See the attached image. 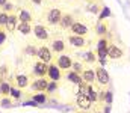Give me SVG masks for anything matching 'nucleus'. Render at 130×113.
<instances>
[{"instance_id": "4468645a", "label": "nucleus", "mask_w": 130, "mask_h": 113, "mask_svg": "<svg viewBox=\"0 0 130 113\" xmlns=\"http://www.w3.org/2000/svg\"><path fill=\"white\" fill-rule=\"evenodd\" d=\"M29 84H30V80H29V77L26 74H17L15 75V86H17L20 91L29 87Z\"/></svg>"}, {"instance_id": "c03bdc74", "label": "nucleus", "mask_w": 130, "mask_h": 113, "mask_svg": "<svg viewBox=\"0 0 130 113\" xmlns=\"http://www.w3.org/2000/svg\"><path fill=\"white\" fill-rule=\"evenodd\" d=\"M67 2H73V0H67Z\"/></svg>"}, {"instance_id": "2eb2a0df", "label": "nucleus", "mask_w": 130, "mask_h": 113, "mask_svg": "<svg viewBox=\"0 0 130 113\" xmlns=\"http://www.w3.org/2000/svg\"><path fill=\"white\" fill-rule=\"evenodd\" d=\"M32 30H33L32 23H27V21H18V24H17V32H20L21 35L27 36V35L32 33Z\"/></svg>"}, {"instance_id": "7ed1b4c3", "label": "nucleus", "mask_w": 130, "mask_h": 113, "mask_svg": "<svg viewBox=\"0 0 130 113\" xmlns=\"http://www.w3.org/2000/svg\"><path fill=\"white\" fill-rule=\"evenodd\" d=\"M36 57H38V60H42L45 63H50V62H53V51H52L50 47L41 45L36 50Z\"/></svg>"}, {"instance_id": "37998d69", "label": "nucleus", "mask_w": 130, "mask_h": 113, "mask_svg": "<svg viewBox=\"0 0 130 113\" xmlns=\"http://www.w3.org/2000/svg\"><path fill=\"white\" fill-rule=\"evenodd\" d=\"M88 2H94V0H88Z\"/></svg>"}, {"instance_id": "cd10ccee", "label": "nucleus", "mask_w": 130, "mask_h": 113, "mask_svg": "<svg viewBox=\"0 0 130 113\" xmlns=\"http://www.w3.org/2000/svg\"><path fill=\"white\" fill-rule=\"evenodd\" d=\"M101 9H103V8H101L98 3H95V0H94V2H91V3H89V6H88V11H89V12H92V14H98V12H101Z\"/></svg>"}, {"instance_id": "ddd939ff", "label": "nucleus", "mask_w": 130, "mask_h": 113, "mask_svg": "<svg viewBox=\"0 0 130 113\" xmlns=\"http://www.w3.org/2000/svg\"><path fill=\"white\" fill-rule=\"evenodd\" d=\"M17 24H18V17H17V14L11 12L9 17H8V21H6V24H5L3 29H5L8 33H14V32L17 30Z\"/></svg>"}, {"instance_id": "c756f323", "label": "nucleus", "mask_w": 130, "mask_h": 113, "mask_svg": "<svg viewBox=\"0 0 130 113\" xmlns=\"http://www.w3.org/2000/svg\"><path fill=\"white\" fill-rule=\"evenodd\" d=\"M56 89H58V81L50 80V81H48V86H47V89H45V92H47V94H53Z\"/></svg>"}, {"instance_id": "9b49d317", "label": "nucleus", "mask_w": 130, "mask_h": 113, "mask_svg": "<svg viewBox=\"0 0 130 113\" xmlns=\"http://www.w3.org/2000/svg\"><path fill=\"white\" fill-rule=\"evenodd\" d=\"M124 56V51L121 47H118L117 44H109L107 47V57L112 59V60H118Z\"/></svg>"}, {"instance_id": "a18cd8bd", "label": "nucleus", "mask_w": 130, "mask_h": 113, "mask_svg": "<svg viewBox=\"0 0 130 113\" xmlns=\"http://www.w3.org/2000/svg\"><path fill=\"white\" fill-rule=\"evenodd\" d=\"M0 29H2V26H0Z\"/></svg>"}, {"instance_id": "f704fd0d", "label": "nucleus", "mask_w": 130, "mask_h": 113, "mask_svg": "<svg viewBox=\"0 0 130 113\" xmlns=\"http://www.w3.org/2000/svg\"><path fill=\"white\" fill-rule=\"evenodd\" d=\"M9 95H11L12 98L18 100V98L21 97V92H20V89H18V87H11V92H9Z\"/></svg>"}, {"instance_id": "1a4fd4ad", "label": "nucleus", "mask_w": 130, "mask_h": 113, "mask_svg": "<svg viewBox=\"0 0 130 113\" xmlns=\"http://www.w3.org/2000/svg\"><path fill=\"white\" fill-rule=\"evenodd\" d=\"M95 81H98L100 86H106V84H109V81H110L109 73H107L103 66L95 68Z\"/></svg>"}, {"instance_id": "7c9ffc66", "label": "nucleus", "mask_w": 130, "mask_h": 113, "mask_svg": "<svg viewBox=\"0 0 130 113\" xmlns=\"http://www.w3.org/2000/svg\"><path fill=\"white\" fill-rule=\"evenodd\" d=\"M71 70H73L74 73H77V74H80V73L83 71V63H80V62H74V60H73V65H71Z\"/></svg>"}, {"instance_id": "dca6fc26", "label": "nucleus", "mask_w": 130, "mask_h": 113, "mask_svg": "<svg viewBox=\"0 0 130 113\" xmlns=\"http://www.w3.org/2000/svg\"><path fill=\"white\" fill-rule=\"evenodd\" d=\"M74 21H76V18H74L73 14H62V18H61V21H59L58 26L61 29H70Z\"/></svg>"}, {"instance_id": "79ce46f5", "label": "nucleus", "mask_w": 130, "mask_h": 113, "mask_svg": "<svg viewBox=\"0 0 130 113\" xmlns=\"http://www.w3.org/2000/svg\"><path fill=\"white\" fill-rule=\"evenodd\" d=\"M50 2H59V0H50Z\"/></svg>"}, {"instance_id": "a19ab883", "label": "nucleus", "mask_w": 130, "mask_h": 113, "mask_svg": "<svg viewBox=\"0 0 130 113\" xmlns=\"http://www.w3.org/2000/svg\"><path fill=\"white\" fill-rule=\"evenodd\" d=\"M77 113H89L88 110H82V112H77Z\"/></svg>"}, {"instance_id": "423d86ee", "label": "nucleus", "mask_w": 130, "mask_h": 113, "mask_svg": "<svg viewBox=\"0 0 130 113\" xmlns=\"http://www.w3.org/2000/svg\"><path fill=\"white\" fill-rule=\"evenodd\" d=\"M48 81L50 80L47 77H36L32 83L29 84V87L32 91H35V92H45V89L48 86Z\"/></svg>"}, {"instance_id": "aec40b11", "label": "nucleus", "mask_w": 130, "mask_h": 113, "mask_svg": "<svg viewBox=\"0 0 130 113\" xmlns=\"http://www.w3.org/2000/svg\"><path fill=\"white\" fill-rule=\"evenodd\" d=\"M107 32H109L107 21H104V20H100V21L97 23V26H95V33H97V35H100V36H104Z\"/></svg>"}, {"instance_id": "a878e982", "label": "nucleus", "mask_w": 130, "mask_h": 113, "mask_svg": "<svg viewBox=\"0 0 130 113\" xmlns=\"http://www.w3.org/2000/svg\"><path fill=\"white\" fill-rule=\"evenodd\" d=\"M83 60L86 62V63H94V62H97V56H95V53H92V51H88V53H85V56H83Z\"/></svg>"}, {"instance_id": "20e7f679", "label": "nucleus", "mask_w": 130, "mask_h": 113, "mask_svg": "<svg viewBox=\"0 0 130 113\" xmlns=\"http://www.w3.org/2000/svg\"><path fill=\"white\" fill-rule=\"evenodd\" d=\"M32 33L35 35V38H36L38 41H44V42H45V41L50 39V32H48L47 26H44V24H35Z\"/></svg>"}, {"instance_id": "72a5a7b5", "label": "nucleus", "mask_w": 130, "mask_h": 113, "mask_svg": "<svg viewBox=\"0 0 130 113\" xmlns=\"http://www.w3.org/2000/svg\"><path fill=\"white\" fill-rule=\"evenodd\" d=\"M6 41H8V33H6V30L2 27V29H0V47H2L3 44H6Z\"/></svg>"}, {"instance_id": "c9c22d12", "label": "nucleus", "mask_w": 130, "mask_h": 113, "mask_svg": "<svg viewBox=\"0 0 130 113\" xmlns=\"http://www.w3.org/2000/svg\"><path fill=\"white\" fill-rule=\"evenodd\" d=\"M77 86H79V91H77V92H80V94H86V91H88V86H89V84H88V83H85V81H80Z\"/></svg>"}, {"instance_id": "bb28decb", "label": "nucleus", "mask_w": 130, "mask_h": 113, "mask_svg": "<svg viewBox=\"0 0 130 113\" xmlns=\"http://www.w3.org/2000/svg\"><path fill=\"white\" fill-rule=\"evenodd\" d=\"M8 77H9V66L8 65H2L0 66V81L8 80Z\"/></svg>"}, {"instance_id": "f03ea898", "label": "nucleus", "mask_w": 130, "mask_h": 113, "mask_svg": "<svg viewBox=\"0 0 130 113\" xmlns=\"http://www.w3.org/2000/svg\"><path fill=\"white\" fill-rule=\"evenodd\" d=\"M67 41L71 47L74 48H86L89 44H88V39L85 36H80V35H74V33H70L67 36Z\"/></svg>"}, {"instance_id": "39448f33", "label": "nucleus", "mask_w": 130, "mask_h": 113, "mask_svg": "<svg viewBox=\"0 0 130 113\" xmlns=\"http://www.w3.org/2000/svg\"><path fill=\"white\" fill-rule=\"evenodd\" d=\"M76 106L80 109V110H89L92 107V101L89 100V97L86 94H80L77 92L76 95Z\"/></svg>"}, {"instance_id": "4be33fe9", "label": "nucleus", "mask_w": 130, "mask_h": 113, "mask_svg": "<svg viewBox=\"0 0 130 113\" xmlns=\"http://www.w3.org/2000/svg\"><path fill=\"white\" fill-rule=\"evenodd\" d=\"M11 83L8 80H3L0 81V97H9V92H11Z\"/></svg>"}, {"instance_id": "9d476101", "label": "nucleus", "mask_w": 130, "mask_h": 113, "mask_svg": "<svg viewBox=\"0 0 130 113\" xmlns=\"http://www.w3.org/2000/svg\"><path fill=\"white\" fill-rule=\"evenodd\" d=\"M47 70H48V63H45L42 60H36L33 63L32 73L35 77H47Z\"/></svg>"}, {"instance_id": "c85d7f7f", "label": "nucleus", "mask_w": 130, "mask_h": 113, "mask_svg": "<svg viewBox=\"0 0 130 113\" xmlns=\"http://www.w3.org/2000/svg\"><path fill=\"white\" fill-rule=\"evenodd\" d=\"M11 106H12V101H11L9 97H0V107L8 109V107H11Z\"/></svg>"}, {"instance_id": "58836bf2", "label": "nucleus", "mask_w": 130, "mask_h": 113, "mask_svg": "<svg viewBox=\"0 0 130 113\" xmlns=\"http://www.w3.org/2000/svg\"><path fill=\"white\" fill-rule=\"evenodd\" d=\"M30 2H32L33 5H36V6H39V5H42V2H44V0H30Z\"/></svg>"}, {"instance_id": "f257e3e1", "label": "nucleus", "mask_w": 130, "mask_h": 113, "mask_svg": "<svg viewBox=\"0 0 130 113\" xmlns=\"http://www.w3.org/2000/svg\"><path fill=\"white\" fill-rule=\"evenodd\" d=\"M61 18H62L61 8H52V9H48V12L45 15V23L48 26H58L59 21H61Z\"/></svg>"}, {"instance_id": "f8f14e48", "label": "nucleus", "mask_w": 130, "mask_h": 113, "mask_svg": "<svg viewBox=\"0 0 130 113\" xmlns=\"http://www.w3.org/2000/svg\"><path fill=\"white\" fill-rule=\"evenodd\" d=\"M47 77H48L50 80L58 81V80H61V77H62V70H61L56 63L50 62V63H48V70H47Z\"/></svg>"}, {"instance_id": "473e14b6", "label": "nucleus", "mask_w": 130, "mask_h": 113, "mask_svg": "<svg viewBox=\"0 0 130 113\" xmlns=\"http://www.w3.org/2000/svg\"><path fill=\"white\" fill-rule=\"evenodd\" d=\"M8 17H9L8 12L0 11V26H2V27H5V24H6V21H8Z\"/></svg>"}, {"instance_id": "a211bd4d", "label": "nucleus", "mask_w": 130, "mask_h": 113, "mask_svg": "<svg viewBox=\"0 0 130 113\" xmlns=\"http://www.w3.org/2000/svg\"><path fill=\"white\" fill-rule=\"evenodd\" d=\"M17 17H18V21H27V23H32L33 21V14L29 9H26V8H21L18 11Z\"/></svg>"}, {"instance_id": "5701e85b", "label": "nucleus", "mask_w": 130, "mask_h": 113, "mask_svg": "<svg viewBox=\"0 0 130 113\" xmlns=\"http://www.w3.org/2000/svg\"><path fill=\"white\" fill-rule=\"evenodd\" d=\"M86 95L89 97V100H91L92 103H95V101L98 100V91H95V89H94V86H92V84H89V86H88Z\"/></svg>"}, {"instance_id": "412c9836", "label": "nucleus", "mask_w": 130, "mask_h": 113, "mask_svg": "<svg viewBox=\"0 0 130 113\" xmlns=\"http://www.w3.org/2000/svg\"><path fill=\"white\" fill-rule=\"evenodd\" d=\"M67 80H70V81L74 83V84H79L80 81H83V80H82V75L77 74V73H74L73 70H68V71H67Z\"/></svg>"}, {"instance_id": "393cba45", "label": "nucleus", "mask_w": 130, "mask_h": 113, "mask_svg": "<svg viewBox=\"0 0 130 113\" xmlns=\"http://www.w3.org/2000/svg\"><path fill=\"white\" fill-rule=\"evenodd\" d=\"M109 39L106 36H100V39H98L97 42V50H107V47H109Z\"/></svg>"}, {"instance_id": "2f4dec72", "label": "nucleus", "mask_w": 130, "mask_h": 113, "mask_svg": "<svg viewBox=\"0 0 130 113\" xmlns=\"http://www.w3.org/2000/svg\"><path fill=\"white\" fill-rule=\"evenodd\" d=\"M14 3H11V2H6L3 6H2V11H5V12H8V14H11V12H14Z\"/></svg>"}, {"instance_id": "0eeeda50", "label": "nucleus", "mask_w": 130, "mask_h": 113, "mask_svg": "<svg viewBox=\"0 0 130 113\" xmlns=\"http://www.w3.org/2000/svg\"><path fill=\"white\" fill-rule=\"evenodd\" d=\"M70 33H74V35H80V36H86L89 33V27L82 23V21H74L70 27Z\"/></svg>"}, {"instance_id": "49530a36", "label": "nucleus", "mask_w": 130, "mask_h": 113, "mask_svg": "<svg viewBox=\"0 0 130 113\" xmlns=\"http://www.w3.org/2000/svg\"><path fill=\"white\" fill-rule=\"evenodd\" d=\"M97 113H100V112H97Z\"/></svg>"}, {"instance_id": "f3484780", "label": "nucleus", "mask_w": 130, "mask_h": 113, "mask_svg": "<svg viewBox=\"0 0 130 113\" xmlns=\"http://www.w3.org/2000/svg\"><path fill=\"white\" fill-rule=\"evenodd\" d=\"M82 80L85 81V83H88V84H94L95 83V71L92 70V68H88V70H83L82 73Z\"/></svg>"}, {"instance_id": "6ab92c4d", "label": "nucleus", "mask_w": 130, "mask_h": 113, "mask_svg": "<svg viewBox=\"0 0 130 113\" xmlns=\"http://www.w3.org/2000/svg\"><path fill=\"white\" fill-rule=\"evenodd\" d=\"M50 48H52V51L61 54V53H65L67 44H65V41H62V39H55V41L52 42V47H50Z\"/></svg>"}, {"instance_id": "b1692460", "label": "nucleus", "mask_w": 130, "mask_h": 113, "mask_svg": "<svg viewBox=\"0 0 130 113\" xmlns=\"http://www.w3.org/2000/svg\"><path fill=\"white\" fill-rule=\"evenodd\" d=\"M32 100L36 104H45V103H47V95H45L44 92H39V94L32 95Z\"/></svg>"}, {"instance_id": "6e6552de", "label": "nucleus", "mask_w": 130, "mask_h": 113, "mask_svg": "<svg viewBox=\"0 0 130 113\" xmlns=\"http://www.w3.org/2000/svg\"><path fill=\"white\" fill-rule=\"evenodd\" d=\"M62 71H68V70H71V65H73V59H71V56H68V54H65V53H61L58 57H56V62H55Z\"/></svg>"}, {"instance_id": "ea45409f", "label": "nucleus", "mask_w": 130, "mask_h": 113, "mask_svg": "<svg viewBox=\"0 0 130 113\" xmlns=\"http://www.w3.org/2000/svg\"><path fill=\"white\" fill-rule=\"evenodd\" d=\"M6 2H8V0H0V8H2V6H3V5L6 3Z\"/></svg>"}, {"instance_id": "4c0bfd02", "label": "nucleus", "mask_w": 130, "mask_h": 113, "mask_svg": "<svg viewBox=\"0 0 130 113\" xmlns=\"http://www.w3.org/2000/svg\"><path fill=\"white\" fill-rule=\"evenodd\" d=\"M36 50H38V48H35L33 45H27V47H26V54H27V56H30V54H32V56H36Z\"/></svg>"}, {"instance_id": "e433bc0d", "label": "nucleus", "mask_w": 130, "mask_h": 113, "mask_svg": "<svg viewBox=\"0 0 130 113\" xmlns=\"http://www.w3.org/2000/svg\"><path fill=\"white\" fill-rule=\"evenodd\" d=\"M104 103L107 106L112 104V91H106V94H104Z\"/></svg>"}]
</instances>
